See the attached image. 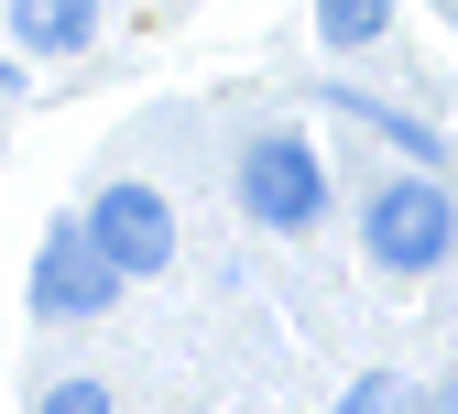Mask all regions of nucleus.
Wrapping results in <instances>:
<instances>
[{"label":"nucleus","mask_w":458,"mask_h":414,"mask_svg":"<svg viewBox=\"0 0 458 414\" xmlns=\"http://www.w3.org/2000/svg\"><path fill=\"white\" fill-rule=\"evenodd\" d=\"M447 241H458V207L437 186V164H415V174H393V186L360 197V251H371V273H437Z\"/></svg>","instance_id":"f257e3e1"},{"label":"nucleus","mask_w":458,"mask_h":414,"mask_svg":"<svg viewBox=\"0 0 458 414\" xmlns=\"http://www.w3.org/2000/svg\"><path fill=\"white\" fill-rule=\"evenodd\" d=\"M131 273H121V251L98 241V218H55L44 229V251H33V317H55V327H88V317H109V294H121Z\"/></svg>","instance_id":"f03ea898"},{"label":"nucleus","mask_w":458,"mask_h":414,"mask_svg":"<svg viewBox=\"0 0 458 414\" xmlns=\"http://www.w3.org/2000/svg\"><path fill=\"white\" fill-rule=\"evenodd\" d=\"M317 207H327V164H317L306 131L241 142V218L251 229H317Z\"/></svg>","instance_id":"7ed1b4c3"},{"label":"nucleus","mask_w":458,"mask_h":414,"mask_svg":"<svg viewBox=\"0 0 458 414\" xmlns=\"http://www.w3.org/2000/svg\"><path fill=\"white\" fill-rule=\"evenodd\" d=\"M98 241L109 251H121V273H164V262H175V207H164L153 186H131V174H121V186H98Z\"/></svg>","instance_id":"20e7f679"},{"label":"nucleus","mask_w":458,"mask_h":414,"mask_svg":"<svg viewBox=\"0 0 458 414\" xmlns=\"http://www.w3.org/2000/svg\"><path fill=\"white\" fill-rule=\"evenodd\" d=\"M98 0H12V55H88Z\"/></svg>","instance_id":"39448f33"},{"label":"nucleus","mask_w":458,"mask_h":414,"mask_svg":"<svg viewBox=\"0 0 458 414\" xmlns=\"http://www.w3.org/2000/svg\"><path fill=\"white\" fill-rule=\"evenodd\" d=\"M382 22H393V0H317V33H327L338 55H371Z\"/></svg>","instance_id":"423d86ee"},{"label":"nucleus","mask_w":458,"mask_h":414,"mask_svg":"<svg viewBox=\"0 0 458 414\" xmlns=\"http://www.w3.org/2000/svg\"><path fill=\"white\" fill-rule=\"evenodd\" d=\"M338 414H437V393H415V382H393V371H360L350 393H338Z\"/></svg>","instance_id":"0eeeda50"},{"label":"nucleus","mask_w":458,"mask_h":414,"mask_svg":"<svg viewBox=\"0 0 458 414\" xmlns=\"http://www.w3.org/2000/svg\"><path fill=\"white\" fill-rule=\"evenodd\" d=\"M44 414H109V393H98V382H55Z\"/></svg>","instance_id":"6e6552de"},{"label":"nucleus","mask_w":458,"mask_h":414,"mask_svg":"<svg viewBox=\"0 0 458 414\" xmlns=\"http://www.w3.org/2000/svg\"><path fill=\"white\" fill-rule=\"evenodd\" d=\"M437 414H458V382H447V393H437Z\"/></svg>","instance_id":"1a4fd4ad"}]
</instances>
